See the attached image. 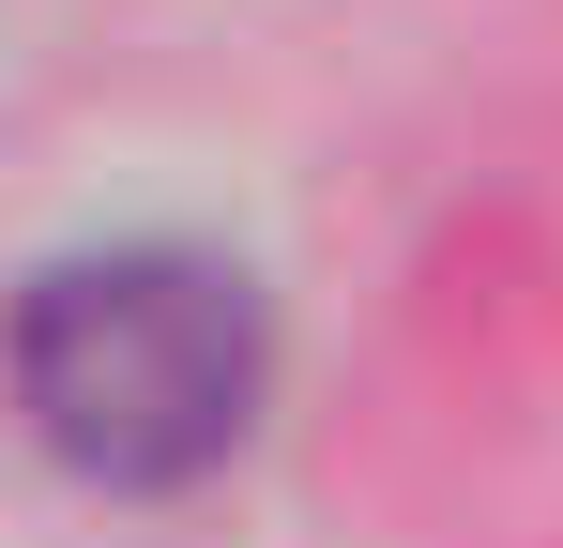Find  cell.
Wrapping results in <instances>:
<instances>
[{"instance_id":"obj_1","label":"cell","mask_w":563,"mask_h":548,"mask_svg":"<svg viewBox=\"0 0 563 548\" xmlns=\"http://www.w3.org/2000/svg\"><path fill=\"white\" fill-rule=\"evenodd\" d=\"M0 381L77 487H198L275 396V320L260 274L213 244H77L15 289Z\"/></svg>"}]
</instances>
